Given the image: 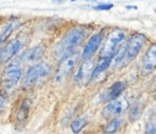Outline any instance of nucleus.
<instances>
[{
	"mask_svg": "<svg viewBox=\"0 0 156 134\" xmlns=\"http://www.w3.org/2000/svg\"><path fill=\"white\" fill-rule=\"evenodd\" d=\"M21 78H22V67L17 63H11L2 72L1 85L5 90H11L18 84Z\"/></svg>",
	"mask_w": 156,
	"mask_h": 134,
	"instance_id": "nucleus-5",
	"label": "nucleus"
},
{
	"mask_svg": "<svg viewBox=\"0 0 156 134\" xmlns=\"http://www.w3.org/2000/svg\"><path fill=\"white\" fill-rule=\"evenodd\" d=\"M145 43H146V37L144 34H140V33L134 34L129 39V41L124 44V55L119 67H123L124 65L129 63L133 58H135V56L139 54V51L145 45Z\"/></svg>",
	"mask_w": 156,
	"mask_h": 134,
	"instance_id": "nucleus-3",
	"label": "nucleus"
},
{
	"mask_svg": "<svg viewBox=\"0 0 156 134\" xmlns=\"http://www.w3.org/2000/svg\"><path fill=\"white\" fill-rule=\"evenodd\" d=\"M113 7L112 4H101V5H98V6H94V10H104V11H107V10H111Z\"/></svg>",
	"mask_w": 156,
	"mask_h": 134,
	"instance_id": "nucleus-20",
	"label": "nucleus"
},
{
	"mask_svg": "<svg viewBox=\"0 0 156 134\" xmlns=\"http://www.w3.org/2000/svg\"><path fill=\"white\" fill-rule=\"evenodd\" d=\"M77 58H78L77 54H72V55L61 60V62L57 67L56 74H55V80L56 82H63L71 74V72L73 71V68L77 63Z\"/></svg>",
	"mask_w": 156,
	"mask_h": 134,
	"instance_id": "nucleus-6",
	"label": "nucleus"
},
{
	"mask_svg": "<svg viewBox=\"0 0 156 134\" xmlns=\"http://www.w3.org/2000/svg\"><path fill=\"white\" fill-rule=\"evenodd\" d=\"M22 48V41L20 39H13L7 43L4 48H1V62H7L12 58Z\"/></svg>",
	"mask_w": 156,
	"mask_h": 134,
	"instance_id": "nucleus-10",
	"label": "nucleus"
},
{
	"mask_svg": "<svg viewBox=\"0 0 156 134\" xmlns=\"http://www.w3.org/2000/svg\"><path fill=\"white\" fill-rule=\"evenodd\" d=\"M155 99H156V89H155Z\"/></svg>",
	"mask_w": 156,
	"mask_h": 134,
	"instance_id": "nucleus-24",
	"label": "nucleus"
},
{
	"mask_svg": "<svg viewBox=\"0 0 156 134\" xmlns=\"http://www.w3.org/2000/svg\"><path fill=\"white\" fill-rule=\"evenodd\" d=\"M29 105H30V101L29 100H24L22 102V106L20 107V110L17 112V116H16L17 117V121L23 122L26 119V117L28 115V111H29Z\"/></svg>",
	"mask_w": 156,
	"mask_h": 134,
	"instance_id": "nucleus-16",
	"label": "nucleus"
},
{
	"mask_svg": "<svg viewBox=\"0 0 156 134\" xmlns=\"http://www.w3.org/2000/svg\"><path fill=\"white\" fill-rule=\"evenodd\" d=\"M126 88V82H116L106 93V100L111 101L113 99H117L121 93L123 91V89Z\"/></svg>",
	"mask_w": 156,
	"mask_h": 134,
	"instance_id": "nucleus-15",
	"label": "nucleus"
},
{
	"mask_svg": "<svg viewBox=\"0 0 156 134\" xmlns=\"http://www.w3.org/2000/svg\"><path fill=\"white\" fill-rule=\"evenodd\" d=\"M71 1H77V0H71ZM90 1H94V0H90Z\"/></svg>",
	"mask_w": 156,
	"mask_h": 134,
	"instance_id": "nucleus-23",
	"label": "nucleus"
},
{
	"mask_svg": "<svg viewBox=\"0 0 156 134\" xmlns=\"http://www.w3.org/2000/svg\"><path fill=\"white\" fill-rule=\"evenodd\" d=\"M4 107H5V99L0 96V108H4Z\"/></svg>",
	"mask_w": 156,
	"mask_h": 134,
	"instance_id": "nucleus-21",
	"label": "nucleus"
},
{
	"mask_svg": "<svg viewBox=\"0 0 156 134\" xmlns=\"http://www.w3.org/2000/svg\"><path fill=\"white\" fill-rule=\"evenodd\" d=\"M101 40H102V32H98L94 35H91V38L89 39V41L87 43V45L83 49V58H85V60L90 58L95 54L98 48L100 46Z\"/></svg>",
	"mask_w": 156,
	"mask_h": 134,
	"instance_id": "nucleus-9",
	"label": "nucleus"
},
{
	"mask_svg": "<svg viewBox=\"0 0 156 134\" xmlns=\"http://www.w3.org/2000/svg\"><path fill=\"white\" fill-rule=\"evenodd\" d=\"M156 68V43L149 46L146 50L143 63H141V72L143 74H149Z\"/></svg>",
	"mask_w": 156,
	"mask_h": 134,
	"instance_id": "nucleus-8",
	"label": "nucleus"
},
{
	"mask_svg": "<svg viewBox=\"0 0 156 134\" xmlns=\"http://www.w3.org/2000/svg\"><path fill=\"white\" fill-rule=\"evenodd\" d=\"M0 62H1V49H0Z\"/></svg>",
	"mask_w": 156,
	"mask_h": 134,
	"instance_id": "nucleus-22",
	"label": "nucleus"
},
{
	"mask_svg": "<svg viewBox=\"0 0 156 134\" xmlns=\"http://www.w3.org/2000/svg\"><path fill=\"white\" fill-rule=\"evenodd\" d=\"M44 54V49L43 46L38 45V46H34V48H30L28 49L24 54H23V60L27 61V62H32V61H37L38 58H40Z\"/></svg>",
	"mask_w": 156,
	"mask_h": 134,
	"instance_id": "nucleus-14",
	"label": "nucleus"
},
{
	"mask_svg": "<svg viewBox=\"0 0 156 134\" xmlns=\"http://www.w3.org/2000/svg\"><path fill=\"white\" fill-rule=\"evenodd\" d=\"M94 67H95V66H94V62H93L91 58L85 60V61L80 65V67L78 68L74 79H76L77 82H80V80H84L87 77H89V80H90V77H91V73H93Z\"/></svg>",
	"mask_w": 156,
	"mask_h": 134,
	"instance_id": "nucleus-11",
	"label": "nucleus"
},
{
	"mask_svg": "<svg viewBox=\"0 0 156 134\" xmlns=\"http://www.w3.org/2000/svg\"><path fill=\"white\" fill-rule=\"evenodd\" d=\"M119 125H121V121L117 119V118H113L112 121H110L106 124V127L104 128V133H106V134H113V133H116L118 130Z\"/></svg>",
	"mask_w": 156,
	"mask_h": 134,
	"instance_id": "nucleus-17",
	"label": "nucleus"
},
{
	"mask_svg": "<svg viewBox=\"0 0 156 134\" xmlns=\"http://www.w3.org/2000/svg\"><path fill=\"white\" fill-rule=\"evenodd\" d=\"M124 38H126V34L123 30H121V29L112 30L102 45V49L100 52L101 58L108 57V56H115V52H116L118 45L124 40Z\"/></svg>",
	"mask_w": 156,
	"mask_h": 134,
	"instance_id": "nucleus-4",
	"label": "nucleus"
},
{
	"mask_svg": "<svg viewBox=\"0 0 156 134\" xmlns=\"http://www.w3.org/2000/svg\"><path fill=\"white\" fill-rule=\"evenodd\" d=\"M129 104L128 100L123 96H118L117 99H113L111 101H108V104L105 106L102 115L105 117H117L119 115H122L127 108H128Z\"/></svg>",
	"mask_w": 156,
	"mask_h": 134,
	"instance_id": "nucleus-7",
	"label": "nucleus"
},
{
	"mask_svg": "<svg viewBox=\"0 0 156 134\" xmlns=\"http://www.w3.org/2000/svg\"><path fill=\"white\" fill-rule=\"evenodd\" d=\"M18 26H20V21H18L17 18L11 19L9 23H6V24L4 26V28L1 29V32H0V44L5 43V40L10 37V34H11Z\"/></svg>",
	"mask_w": 156,
	"mask_h": 134,
	"instance_id": "nucleus-13",
	"label": "nucleus"
},
{
	"mask_svg": "<svg viewBox=\"0 0 156 134\" xmlns=\"http://www.w3.org/2000/svg\"><path fill=\"white\" fill-rule=\"evenodd\" d=\"M50 73V66L45 62H40L37 65H33L29 67V69L26 72L22 79V85L28 88L33 86L40 80H43L48 74Z\"/></svg>",
	"mask_w": 156,
	"mask_h": 134,
	"instance_id": "nucleus-2",
	"label": "nucleus"
},
{
	"mask_svg": "<svg viewBox=\"0 0 156 134\" xmlns=\"http://www.w3.org/2000/svg\"><path fill=\"white\" fill-rule=\"evenodd\" d=\"M84 30L79 27L71 29L68 33L65 34V37L61 39V41L57 44L56 48V55L60 58H65L69 55H72L73 50L80 44V41L84 39Z\"/></svg>",
	"mask_w": 156,
	"mask_h": 134,
	"instance_id": "nucleus-1",
	"label": "nucleus"
},
{
	"mask_svg": "<svg viewBox=\"0 0 156 134\" xmlns=\"http://www.w3.org/2000/svg\"><path fill=\"white\" fill-rule=\"evenodd\" d=\"M85 123H87L85 118H76V119L71 123V129H72L73 134H78V133L83 129V127L85 125Z\"/></svg>",
	"mask_w": 156,
	"mask_h": 134,
	"instance_id": "nucleus-18",
	"label": "nucleus"
},
{
	"mask_svg": "<svg viewBox=\"0 0 156 134\" xmlns=\"http://www.w3.org/2000/svg\"><path fill=\"white\" fill-rule=\"evenodd\" d=\"M145 134H156V119H151V122L147 123Z\"/></svg>",
	"mask_w": 156,
	"mask_h": 134,
	"instance_id": "nucleus-19",
	"label": "nucleus"
},
{
	"mask_svg": "<svg viewBox=\"0 0 156 134\" xmlns=\"http://www.w3.org/2000/svg\"><path fill=\"white\" fill-rule=\"evenodd\" d=\"M113 57H115V56H108V57H104V58H101V60L99 61V63L94 67L93 73H91V77H90V80L95 79V78L99 77L102 72H105V71L107 69V67L110 66V63H111V61H112Z\"/></svg>",
	"mask_w": 156,
	"mask_h": 134,
	"instance_id": "nucleus-12",
	"label": "nucleus"
}]
</instances>
